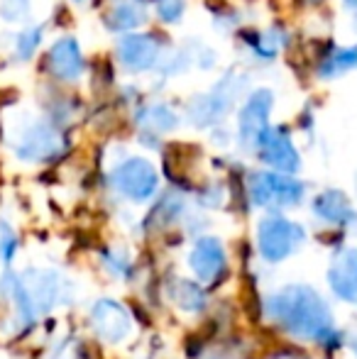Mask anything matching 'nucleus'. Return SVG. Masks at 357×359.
Returning <instances> with one entry per match:
<instances>
[{
  "label": "nucleus",
  "instance_id": "f8f14e48",
  "mask_svg": "<svg viewBox=\"0 0 357 359\" xmlns=\"http://www.w3.org/2000/svg\"><path fill=\"white\" fill-rule=\"evenodd\" d=\"M147 0H110L108 10L103 15V25L110 32H135L137 27H142L149 18Z\"/></svg>",
  "mask_w": 357,
  "mask_h": 359
},
{
  "label": "nucleus",
  "instance_id": "bb28decb",
  "mask_svg": "<svg viewBox=\"0 0 357 359\" xmlns=\"http://www.w3.org/2000/svg\"><path fill=\"white\" fill-rule=\"evenodd\" d=\"M353 350H355V355H357V337L353 340Z\"/></svg>",
  "mask_w": 357,
  "mask_h": 359
},
{
  "label": "nucleus",
  "instance_id": "9d476101",
  "mask_svg": "<svg viewBox=\"0 0 357 359\" xmlns=\"http://www.w3.org/2000/svg\"><path fill=\"white\" fill-rule=\"evenodd\" d=\"M47 72L62 83H76L86 72L81 44L76 37H59L47 52Z\"/></svg>",
  "mask_w": 357,
  "mask_h": 359
},
{
  "label": "nucleus",
  "instance_id": "f03ea898",
  "mask_svg": "<svg viewBox=\"0 0 357 359\" xmlns=\"http://www.w3.org/2000/svg\"><path fill=\"white\" fill-rule=\"evenodd\" d=\"M10 147L15 156L22 161H49L57 159L64 151V137L57 130V125L42 118L18 120L10 130Z\"/></svg>",
  "mask_w": 357,
  "mask_h": 359
},
{
  "label": "nucleus",
  "instance_id": "ddd939ff",
  "mask_svg": "<svg viewBox=\"0 0 357 359\" xmlns=\"http://www.w3.org/2000/svg\"><path fill=\"white\" fill-rule=\"evenodd\" d=\"M191 269L203 284H213L225 269V252L215 237H201L191 252Z\"/></svg>",
  "mask_w": 357,
  "mask_h": 359
},
{
  "label": "nucleus",
  "instance_id": "2eb2a0df",
  "mask_svg": "<svg viewBox=\"0 0 357 359\" xmlns=\"http://www.w3.org/2000/svg\"><path fill=\"white\" fill-rule=\"evenodd\" d=\"M328 281L333 286L335 296H340L348 303H357V255L343 252L335 257L333 266L328 271Z\"/></svg>",
  "mask_w": 357,
  "mask_h": 359
},
{
  "label": "nucleus",
  "instance_id": "6ab92c4d",
  "mask_svg": "<svg viewBox=\"0 0 357 359\" xmlns=\"http://www.w3.org/2000/svg\"><path fill=\"white\" fill-rule=\"evenodd\" d=\"M245 39H248V47L252 49V54L257 59H267V62H271V59L279 54V49L284 47V39H286V34L281 32L279 27H274V29H267V32H245L243 34Z\"/></svg>",
  "mask_w": 357,
  "mask_h": 359
},
{
  "label": "nucleus",
  "instance_id": "f257e3e1",
  "mask_svg": "<svg viewBox=\"0 0 357 359\" xmlns=\"http://www.w3.org/2000/svg\"><path fill=\"white\" fill-rule=\"evenodd\" d=\"M269 316L284 330L301 340H328L333 332V316L325 301L309 286H289L274 293L267 303Z\"/></svg>",
  "mask_w": 357,
  "mask_h": 359
},
{
  "label": "nucleus",
  "instance_id": "39448f33",
  "mask_svg": "<svg viewBox=\"0 0 357 359\" xmlns=\"http://www.w3.org/2000/svg\"><path fill=\"white\" fill-rule=\"evenodd\" d=\"M304 227L281 215H269L257 227L260 255L267 262H281L294 255L304 242Z\"/></svg>",
  "mask_w": 357,
  "mask_h": 359
},
{
  "label": "nucleus",
  "instance_id": "cd10ccee",
  "mask_svg": "<svg viewBox=\"0 0 357 359\" xmlns=\"http://www.w3.org/2000/svg\"><path fill=\"white\" fill-rule=\"evenodd\" d=\"M76 3H83V0H76Z\"/></svg>",
  "mask_w": 357,
  "mask_h": 359
},
{
  "label": "nucleus",
  "instance_id": "0eeeda50",
  "mask_svg": "<svg viewBox=\"0 0 357 359\" xmlns=\"http://www.w3.org/2000/svg\"><path fill=\"white\" fill-rule=\"evenodd\" d=\"M162 52L164 44L154 32H125L115 47L120 67L128 74H144L157 69Z\"/></svg>",
  "mask_w": 357,
  "mask_h": 359
},
{
  "label": "nucleus",
  "instance_id": "6e6552de",
  "mask_svg": "<svg viewBox=\"0 0 357 359\" xmlns=\"http://www.w3.org/2000/svg\"><path fill=\"white\" fill-rule=\"evenodd\" d=\"M274 110V93L269 88H257L248 95L238 113V137L240 144L255 149L262 135L269 130V118Z\"/></svg>",
  "mask_w": 357,
  "mask_h": 359
},
{
  "label": "nucleus",
  "instance_id": "9b49d317",
  "mask_svg": "<svg viewBox=\"0 0 357 359\" xmlns=\"http://www.w3.org/2000/svg\"><path fill=\"white\" fill-rule=\"evenodd\" d=\"M90 320H93V327H95V332H98L100 340L110 342V345L123 342L130 332L128 311L115 301H98L95 303L93 313H90Z\"/></svg>",
  "mask_w": 357,
  "mask_h": 359
},
{
  "label": "nucleus",
  "instance_id": "412c9836",
  "mask_svg": "<svg viewBox=\"0 0 357 359\" xmlns=\"http://www.w3.org/2000/svg\"><path fill=\"white\" fill-rule=\"evenodd\" d=\"M172 296L177 301V306L184 308V311H201L206 306L203 291L196 284H191V281H177V286L172 288Z\"/></svg>",
  "mask_w": 357,
  "mask_h": 359
},
{
  "label": "nucleus",
  "instance_id": "7ed1b4c3",
  "mask_svg": "<svg viewBox=\"0 0 357 359\" xmlns=\"http://www.w3.org/2000/svg\"><path fill=\"white\" fill-rule=\"evenodd\" d=\"M243 81H235L233 72L225 79H220L208 93H201L196 98H191V103L186 105V118L194 128H215L218 123H223L228 118V113L235 105V95L243 88Z\"/></svg>",
  "mask_w": 357,
  "mask_h": 359
},
{
  "label": "nucleus",
  "instance_id": "5701e85b",
  "mask_svg": "<svg viewBox=\"0 0 357 359\" xmlns=\"http://www.w3.org/2000/svg\"><path fill=\"white\" fill-rule=\"evenodd\" d=\"M154 8H157V15L162 22L179 25L186 13V0H154Z\"/></svg>",
  "mask_w": 357,
  "mask_h": 359
},
{
  "label": "nucleus",
  "instance_id": "a211bd4d",
  "mask_svg": "<svg viewBox=\"0 0 357 359\" xmlns=\"http://www.w3.org/2000/svg\"><path fill=\"white\" fill-rule=\"evenodd\" d=\"M357 72V44H350V47H333V52H328L325 57L318 59V79L323 81H333L340 79V76Z\"/></svg>",
  "mask_w": 357,
  "mask_h": 359
},
{
  "label": "nucleus",
  "instance_id": "aec40b11",
  "mask_svg": "<svg viewBox=\"0 0 357 359\" xmlns=\"http://www.w3.org/2000/svg\"><path fill=\"white\" fill-rule=\"evenodd\" d=\"M44 37V27L42 25H29V27L20 29L15 34V59L18 62H29L34 57V52L39 49Z\"/></svg>",
  "mask_w": 357,
  "mask_h": 359
},
{
  "label": "nucleus",
  "instance_id": "1a4fd4ad",
  "mask_svg": "<svg viewBox=\"0 0 357 359\" xmlns=\"http://www.w3.org/2000/svg\"><path fill=\"white\" fill-rule=\"evenodd\" d=\"M255 149H257L260 159L264 164L271 166L274 171H281V174H294L301 166L299 149H296L294 140L284 128H271L269 125V130L262 135Z\"/></svg>",
  "mask_w": 357,
  "mask_h": 359
},
{
  "label": "nucleus",
  "instance_id": "423d86ee",
  "mask_svg": "<svg viewBox=\"0 0 357 359\" xmlns=\"http://www.w3.org/2000/svg\"><path fill=\"white\" fill-rule=\"evenodd\" d=\"M110 181H113L115 191H118L120 196L135 201V203L149 201L157 194V186H159L157 171H154V166L149 164L147 159H142V156H130L123 164L115 166Z\"/></svg>",
  "mask_w": 357,
  "mask_h": 359
},
{
  "label": "nucleus",
  "instance_id": "393cba45",
  "mask_svg": "<svg viewBox=\"0 0 357 359\" xmlns=\"http://www.w3.org/2000/svg\"><path fill=\"white\" fill-rule=\"evenodd\" d=\"M343 5L348 10H353V13H357V0H343Z\"/></svg>",
  "mask_w": 357,
  "mask_h": 359
},
{
  "label": "nucleus",
  "instance_id": "4be33fe9",
  "mask_svg": "<svg viewBox=\"0 0 357 359\" xmlns=\"http://www.w3.org/2000/svg\"><path fill=\"white\" fill-rule=\"evenodd\" d=\"M32 13V0H0V20L5 25H20Z\"/></svg>",
  "mask_w": 357,
  "mask_h": 359
},
{
  "label": "nucleus",
  "instance_id": "20e7f679",
  "mask_svg": "<svg viewBox=\"0 0 357 359\" xmlns=\"http://www.w3.org/2000/svg\"><path fill=\"white\" fill-rule=\"evenodd\" d=\"M250 198L262 208H289L304 198V184L281 171H257L248 181Z\"/></svg>",
  "mask_w": 357,
  "mask_h": 359
},
{
  "label": "nucleus",
  "instance_id": "4468645a",
  "mask_svg": "<svg viewBox=\"0 0 357 359\" xmlns=\"http://www.w3.org/2000/svg\"><path fill=\"white\" fill-rule=\"evenodd\" d=\"M25 293H27L29 303H32L34 313L49 311L57 301L59 293V279L54 271H27V274L20 279Z\"/></svg>",
  "mask_w": 357,
  "mask_h": 359
},
{
  "label": "nucleus",
  "instance_id": "a878e982",
  "mask_svg": "<svg viewBox=\"0 0 357 359\" xmlns=\"http://www.w3.org/2000/svg\"><path fill=\"white\" fill-rule=\"evenodd\" d=\"M306 5H321V3H325V0H304Z\"/></svg>",
  "mask_w": 357,
  "mask_h": 359
},
{
  "label": "nucleus",
  "instance_id": "f3484780",
  "mask_svg": "<svg viewBox=\"0 0 357 359\" xmlns=\"http://www.w3.org/2000/svg\"><path fill=\"white\" fill-rule=\"evenodd\" d=\"M135 120H137V128L142 133H154V135L172 133V130L179 128V113L169 103L142 105L137 110V115H135Z\"/></svg>",
  "mask_w": 357,
  "mask_h": 359
},
{
  "label": "nucleus",
  "instance_id": "dca6fc26",
  "mask_svg": "<svg viewBox=\"0 0 357 359\" xmlns=\"http://www.w3.org/2000/svg\"><path fill=\"white\" fill-rule=\"evenodd\" d=\"M314 213L318 215L321 220L333 222V225H348V222H353L357 217L348 196H345L343 191H333V189L316 196Z\"/></svg>",
  "mask_w": 357,
  "mask_h": 359
},
{
  "label": "nucleus",
  "instance_id": "b1692460",
  "mask_svg": "<svg viewBox=\"0 0 357 359\" xmlns=\"http://www.w3.org/2000/svg\"><path fill=\"white\" fill-rule=\"evenodd\" d=\"M15 247H18V240H15V235L8 230V227H0V255H3L5 262H10V257L15 255Z\"/></svg>",
  "mask_w": 357,
  "mask_h": 359
}]
</instances>
